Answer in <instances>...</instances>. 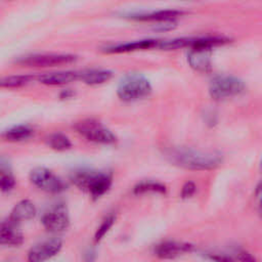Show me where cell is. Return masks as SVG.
<instances>
[{
  "mask_svg": "<svg viewBox=\"0 0 262 262\" xmlns=\"http://www.w3.org/2000/svg\"><path fill=\"white\" fill-rule=\"evenodd\" d=\"M166 157L172 164L193 171L214 170L222 164V157L218 154L187 147L169 148Z\"/></svg>",
  "mask_w": 262,
  "mask_h": 262,
  "instance_id": "1",
  "label": "cell"
},
{
  "mask_svg": "<svg viewBox=\"0 0 262 262\" xmlns=\"http://www.w3.org/2000/svg\"><path fill=\"white\" fill-rule=\"evenodd\" d=\"M71 180L77 187L89 192L92 199L97 200L110 189L113 177L105 171L79 169L72 173Z\"/></svg>",
  "mask_w": 262,
  "mask_h": 262,
  "instance_id": "2",
  "label": "cell"
},
{
  "mask_svg": "<svg viewBox=\"0 0 262 262\" xmlns=\"http://www.w3.org/2000/svg\"><path fill=\"white\" fill-rule=\"evenodd\" d=\"M151 85L146 77L139 73H130L124 76L117 87V95L123 101H136L149 96Z\"/></svg>",
  "mask_w": 262,
  "mask_h": 262,
  "instance_id": "3",
  "label": "cell"
},
{
  "mask_svg": "<svg viewBox=\"0 0 262 262\" xmlns=\"http://www.w3.org/2000/svg\"><path fill=\"white\" fill-rule=\"evenodd\" d=\"M230 42V39L224 36H198V37H181L171 40L160 41L158 48L162 50H176L181 48H209L213 49Z\"/></svg>",
  "mask_w": 262,
  "mask_h": 262,
  "instance_id": "4",
  "label": "cell"
},
{
  "mask_svg": "<svg viewBox=\"0 0 262 262\" xmlns=\"http://www.w3.org/2000/svg\"><path fill=\"white\" fill-rule=\"evenodd\" d=\"M246 90L245 82L234 76L219 75L209 84V94L215 100H225L241 95Z\"/></svg>",
  "mask_w": 262,
  "mask_h": 262,
  "instance_id": "5",
  "label": "cell"
},
{
  "mask_svg": "<svg viewBox=\"0 0 262 262\" xmlns=\"http://www.w3.org/2000/svg\"><path fill=\"white\" fill-rule=\"evenodd\" d=\"M77 58L76 55L70 53H35L17 58L15 63L32 68H50L71 64Z\"/></svg>",
  "mask_w": 262,
  "mask_h": 262,
  "instance_id": "6",
  "label": "cell"
},
{
  "mask_svg": "<svg viewBox=\"0 0 262 262\" xmlns=\"http://www.w3.org/2000/svg\"><path fill=\"white\" fill-rule=\"evenodd\" d=\"M75 129L88 141L94 143L114 144L117 142L116 135L108 128L93 119H86L76 123Z\"/></svg>",
  "mask_w": 262,
  "mask_h": 262,
  "instance_id": "7",
  "label": "cell"
},
{
  "mask_svg": "<svg viewBox=\"0 0 262 262\" xmlns=\"http://www.w3.org/2000/svg\"><path fill=\"white\" fill-rule=\"evenodd\" d=\"M29 178L35 186L46 192L59 193L67 189L64 181L51 170L44 167H37L31 170Z\"/></svg>",
  "mask_w": 262,
  "mask_h": 262,
  "instance_id": "8",
  "label": "cell"
},
{
  "mask_svg": "<svg viewBox=\"0 0 262 262\" xmlns=\"http://www.w3.org/2000/svg\"><path fill=\"white\" fill-rule=\"evenodd\" d=\"M43 227L49 232L64 231L70 225L68 208L62 203H57L44 212L41 218Z\"/></svg>",
  "mask_w": 262,
  "mask_h": 262,
  "instance_id": "9",
  "label": "cell"
},
{
  "mask_svg": "<svg viewBox=\"0 0 262 262\" xmlns=\"http://www.w3.org/2000/svg\"><path fill=\"white\" fill-rule=\"evenodd\" d=\"M184 12L181 10L165 9V10L128 13L125 15V17L135 21H141V23H167V21H175L179 16H182Z\"/></svg>",
  "mask_w": 262,
  "mask_h": 262,
  "instance_id": "10",
  "label": "cell"
},
{
  "mask_svg": "<svg viewBox=\"0 0 262 262\" xmlns=\"http://www.w3.org/2000/svg\"><path fill=\"white\" fill-rule=\"evenodd\" d=\"M62 242L59 238H51L41 242L32 247L28 252V260L31 262H42L59 253Z\"/></svg>",
  "mask_w": 262,
  "mask_h": 262,
  "instance_id": "11",
  "label": "cell"
},
{
  "mask_svg": "<svg viewBox=\"0 0 262 262\" xmlns=\"http://www.w3.org/2000/svg\"><path fill=\"white\" fill-rule=\"evenodd\" d=\"M193 245L183 242L176 241H166L158 244L154 249V254L163 259L175 258L180 255L190 253L193 250Z\"/></svg>",
  "mask_w": 262,
  "mask_h": 262,
  "instance_id": "12",
  "label": "cell"
},
{
  "mask_svg": "<svg viewBox=\"0 0 262 262\" xmlns=\"http://www.w3.org/2000/svg\"><path fill=\"white\" fill-rule=\"evenodd\" d=\"M24 242V234L19 229V224L9 218L1 223L0 244L8 247H18Z\"/></svg>",
  "mask_w": 262,
  "mask_h": 262,
  "instance_id": "13",
  "label": "cell"
},
{
  "mask_svg": "<svg viewBox=\"0 0 262 262\" xmlns=\"http://www.w3.org/2000/svg\"><path fill=\"white\" fill-rule=\"evenodd\" d=\"M160 44V40L157 39H143L138 41H132L127 43H121L117 45H112L103 48V51L105 53H126V52H133L138 50H145V49H151V48H158Z\"/></svg>",
  "mask_w": 262,
  "mask_h": 262,
  "instance_id": "14",
  "label": "cell"
},
{
  "mask_svg": "<svg viewBox=\"0 0 262 262\" xmlns=\"http://www.w3.org/2000/svg\"><path fill=\"white\" fill-rule=\"evenodd\" d=\"M211 50L209 48L190 49L187 54V62L191 69L199 73H208L212 69Z\"/></svg>",
  "mask_w": 262,
  "mask_h": 262,
  "instance_id": "15",
  "label": "cell"
},
{
  "mask_svg": "<svg viewBox=\"0 0 262 262\" xmlns=\"http://www.w3.org/2000/svg\"><path fill=\"white\" fill-rule=\"evenodd\" d=\"M80 72L76 71H58L42 74L36 77V80L44 85L59 86L69 84L76 80H79Z\"/></svg>",
  "mask_w": 262,
  "mask_h": 262,
  "instance_id": "16",
  "label": "cell"
},
{
  "mask_svg": "<svg viewBox=\"0 0 262 262\" xmlns=\"http://www.w3.org/2000/svg\"><path fill=\"white\" fill-rule=\"evenodd\" d=\"M36 214L37 210L35 205L29 200H21L13 207L8 218L17 224H20L21 222L33 219Z\"/></svg>",
  "mask_w": 262,
  "mask_h": 262,
  "instance_id": "17",
  "label": "cell"
},
{
  "mask_svg": "<svg viewBox=\"0 0 262 262\" xmlns=\"http://www.w3.org/2000/svg\"><path fill=\"white\" fill-rule=\"evenodd\" d=\"M113 77V72L105 69H89L80 72V78L87 85H99L110 81Z\"/></svg>",
  "mask_w": 262,
  "mask_h": 262,
  "instance_id": "18",
  "label": "cell"
},
{
  "mask_svg": "<svg viewBox=\"0 0 262 262\" xmlns=\"http://www.w3.org/2000/svg\"><path fill=\"white\" fill-rule=\"evenodd\" d=\"M34 135V129L29 125H15L2 134V137L6 141L17 142L26 140Z\"/></svg>",
  "mask_w": 262,
  "mask_h": 262,
  "instance_id": "19",
  "label": "cell"
},
{
  "mask_svg": "<svg viewBox=\"0 0 262 262\" xmlns=\"http://www.w3.org/2000/svg\"><path fill=\"white\" fill-rule=\"evenodd\" d=\"M15 185V179L11 173V168L8 161H5L4 157L1 159L0 168V188L3 192L10 191Z\"/></svg>",
  "mask_w": 262,
  "mask_h": 262,
  "instance_id": "20",
  "label": "cell"
},
{
  "mask_svg": "<svg viewBox=\"0 0 262 262\" xmlns=\"http://www.w3.org/2000/svg\"><path fill=\"white\" fill-rule=\"evenodd\" d=\"M166 191H167V188L165 184L158 181H150V180L141 181L133 187L134 194H143L146 192H157V193L165 194Z\"/></svg>",
  "mask_w": 262,
  "mask_h": 262,
  "instance_id": "21",
  "label": "cell"
},
{
  "mask_svg": "<svg viewBox=\"0 0 262 262\" xmlns=\"http://www.w3.org/2000/svg\"><path fill=\"white\" fill-rule=\"evenodd\" d=\"M45 141L49 147L58 151H63L72 147L70 138L62 133H52L46 137Z\"/></svg>",
  "mask_w": 262,
  "mask_h": 262,
  "instance_id": "22",
  "label": "cell"
},
{
  "mask_svg": "<svg viewBox=\"0 0 262 262\" xmlns=\"http://www.w3.org/2000/svg\"><path fill=\"white\" fill-rule=\"evenodd\" d=\"M34 80H36V77L32 75L8 76L1 80L0 85L2 88H20L33 82Z\"/></svg>",
  "mask_w": 262,
  "mask_h": 262,
  "instance_id": "23",
  "label": "cell"
},
{
  "mask_svg": "<svg viewBox=\"0 0 262 262\" xmlns=\"http://www.w3.org/2000/svg\"><path fill=\"white\" fill-rule=\"evenodd\" d=\"M115 220H116V217L114 215H110L102 221V223L100 224V226L97 228L95 232V235H94L95 243H98L103 238V236L108 232V230L115 223Z\"/></svg>",
  "mask_w": 262,
  "mask_h": 262,
  "instance_id": "24",
  "label": "cell"
},
{
  "mask_svg": "<svg viewBox=\"0 0 262 262\" xmlns=\"http://www.w3.org/2000/svg\"><path fill=\"white\" fill-rule=\"evenodd\" d=\"M196 190V185L192 181H187L183 184L180 192V196L182 199H188L194 194Z\"/></svg>",
  "mask_w": 262,
  "mask_h": 262,
  "instance_id": "25",
  "label": "cell"
},
{
  "mask_svg": "<svg viewBox=\"0 0 262 262\" xmlns=\"http://www.w3.org/2000/svg\"><path fill=\"white\" fill-rule=\"evenodd\" d=\"M73 95H74V92L71 91L70 89H67V90H63V91L60 93V98H62V99L71 98Z\"/></svg>",
  "mask_w": 262,
  "mask_h": 262,
  "instance_id": "26",
  "label": "cell"
},
{
  "mask_svg": "<svg viewBox=\"0 0 262 262\" xmlns=\"http://www.w3.org/2000/svg\"><path fill=\"white\" fill-rule=\"evenodd\" d=\"M260 205H261V207H262V198H261V200H260Z\"/></svg>",
  "mask_w": 262,
  "mask_h": 262,
  "instance_id": "27",
  "label": "cell"
},
{
  "mask_svg": "<svg viewBox=\"0 0 262 262\" xmlns=\"http://www.w3.org/2000/svg\"><path fill=\"white\" fill-rule=\"evenodd\" d=\"M180 1H193V0H180Z\"/></svg>",
  "mask_w": 262,
  "mask_h": 262,
  "instance_id": "28",
  "label": "cell"
},
{
  "mask_svg": "<svg viewBox=\"0 0 262 262\" xmlns=\"http://www.w3.org/2000/svg\"><path fill=\"white\" fill-rule=\"evenodd\" d=\"M261 169H262V161H261Z\"/></svg>",
  "mask_w": 262,
  "mask_h": 262,
  "instance_id": "29",
  "label": "cell"
}]
</instances>
